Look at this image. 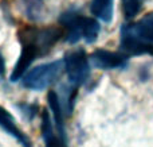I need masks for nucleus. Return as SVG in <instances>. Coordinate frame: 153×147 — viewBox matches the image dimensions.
<instances>
[{"mask_svg": "<svg viewBox=\"0 0 153 147\" xmlns=\"http://www.w3.org/2000/svg\"><path fill=\"white\" fill-rule=\"evenodd\" d=\"M0 128L12 138H15L23 147H32V143L28 138L24 135V132L19 128L16 120L3 105H0Z\"/></svg>", "mask_w": 153, "mask_h": 147, "instance_id": "8", "label": "nucleus"}, {"mask_svg": "<svg viewBox=\"0 0 153 147\" xmlns=\"http://www.w3.org/2000/svg\"><path fill=\"white\" fill-rule=\"evenodd\" d=\"M42 138L46 147H66V138L58 132L48 110L42 112Z\"/></svg>", "mask_w": 153, "mask_h": 147, "instance_id": "7", "label": "nucleus"}, {"mask_svg": "<svg viewBox=\"0 0 153 147\" xmlns=\"http://www.w3.org/2000/svg\"><path fill=\"white\" fill-rule=\"evenodd\" d=\"M90 64L93 68L100 70L122 69L128 65L129 56L124 51H110L105 49H98L90 54Z\"/></svg>", "mask_w": 153, "mask_h": 147, "instance_id": "5", "label": "nucleus"}, {"mask_svg": "<svg viewBox=\"0 0 153 147\" xmlns=\"http://www.w3.org/2000/svg\"><path fill=\"white\" fill-rule=\"evenodd\" d=\"M22 45H23L22 53H20V56H19L18 62H16L15 66H13L12 73H11V76H10V80L12 81V82H16V81L22 80V77L27 73L28 68L31 66V64L36 59L38 54L42 50V46H40L39 42L36 40V37H35L34 32H31V34H30L28 37H26L24 39L22 38Z\"/></svg>", "mask_w": 153, "mask_h": 147, "instance_id": "4", "label": "nucleus"}, {"mask_svg": "<svg viewBox=\"0 0 153 147\" xmlns=\"http://www.w3.org/2000/svg\"><path fill=\"white\" fill-rule=\"evenodd\" d=\"M65 70L69 81L73 85H82L87 81L90 76V58L87 57L86 51L82 49H75L65 54L63 57Z\"/></svg>", "mask_w": 153, "mask_h": 147, "instance_id": "3", "label": "nucleus"}, {"mask_svg": "<svg viewBox=\"0 0 153 147\" xmlns=\"http://www.w3.org/2000/svg\"><path fill=\"white\" fill-rule=\"evenodd\" d=\"M59 22L66 30V39L69 43H76L79 40L94 43L101 30L97 19L82 16L75 11L65 12L59 18Z\"/></svg>", "mask_w": 153, "mask_h": 147, "instance_id": "1", "label": "nucleus"}, {"mask_svg": "<svg viewBox=\"0 0 153 147\" xmlns=\"http://www.w3.org/2000/svg\"><path fill=\"white\" fill-rule=\"evenodd\" d=\"M121 34L128 35L141 43L153 46V14H149L137 23L122 27Z\"/></svg>", "mask_w": 153, "mask_h": 147, "instance_id": "6", "label": "nucleus"}, {"mask_svg": "<svg viewBox=\"0 0 153 147\" xmlns=\"http://www.w3.org/2000/svg\"><path fill=\"white\" fill-rule=\"evenodd\" d=\"M90 12L105 23H110L113 18V0H91Z\"/></svg>", "mask_w": 153, "mask_h": 147, "instance_id": "9", "label": "nucleus"}, {"mask_svg": "<svg viewBox=\"0 0 153 147\" xmlns=\"http://www.w3.org/2000/svg\"><path fill=\"white\" fill-rule=\"evenodd\" d=\"M145 0H122V11L126 19H133L143 8Z\"/></svg>", "mask_w": 153, "mask_h": 147, "instance_id": "10", "label": "nucleus"}, {"mask_svg": "<svg viewBox=\"0 0 153 147\" xmlns=\"http://www.w3.org/2000/svg\"><path fill=\"white\" fill-rule=\"evenodd\" d=\"M4 73H5V61H4L3 54L0 53V76H3Z\"/></svg>", "mask_w": 153, "mask_h": 147, "instance_id": "11", "label": "nucleus"}, {"mask_svg": "<svg viewBox=\"0 0 153 147\" xmlns=\"http://www.w3.org/2000/svg\"><path fill=\"white\" fill-rule=\"evenodd\" d=\"M65 70V62L63 59L58 61H51L47 64H42L39 66H35L32 69L27 70V73L22 77V85L31 91H43L51 86L62 72Z\"/></svg>", "mask_w": 153, "mask_h": 147, "instance_id": "2", "label": "nucleus"}]
</instances>
